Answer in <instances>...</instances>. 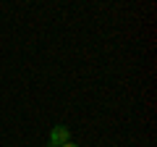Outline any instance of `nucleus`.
<instances>
[{"label":"nucleus","instance_id":"nucleus-1","mask_svg":"<svg viewBox=\"0 0 157 147\" xmlns=\"http://www.w3.org/2000/svg\"><path fill=\"white\" fill-rule=\"evenodd\" d=\"M68 137H71L68 126H55V129L50 131V139H47V147H63V145L68 142Z\"/></svg>","mask_w":157,"mask_h":147},{"label":"nucleus","instance_id":"nucleus-2","mask_svg":"<svg viewBox=\"0 0 157 147\" xmlns=\"http://www.w3.org/2000/svg\"><path fill=\"white\" fill-rule=\"evenodd\" d=\"M63 147H78V145H73V142H66V145H63Z\"/></svg>","mask_w":157,"mask_h":147}]
</instances>
